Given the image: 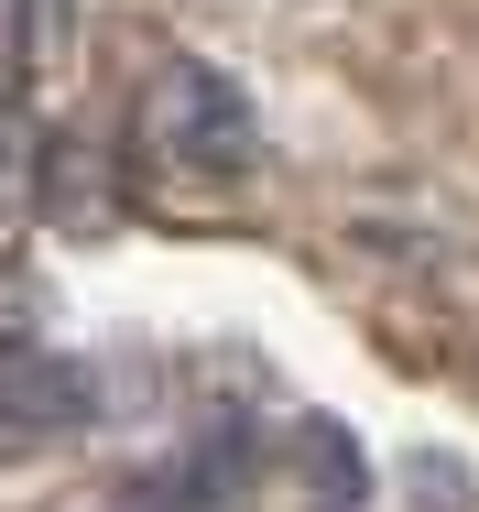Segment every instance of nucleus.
Masks as SVG:
<instances>
[{
	"label": "nucleus",
	"instance_id": "nucleus-1",
	"mask_svg": "<svg viewBox=\"0 0 479 512\" xmlns=\"http://www.w3.org/2000/svg\"><path fill=\"white\" fill-rule=\"evenodd\" d=\"M153 131H164V153H186L207 175H251L262 164V109L240 99V77L229 66H164V88H153Z\"/></svg>",
	"mask_w": 479,
	"mask_h": 512
},
{
	"label": "nucleus",
	"instance_id": "nucleus-2",
	"mask_svg": "<svg viewBox=\"0 0 479 512\" xmlns=\"http://www.w3.org/2000/svg\"><path fill=\"white\" fill-rule=\"evenodd\" d=\"M98 414V371L66 349H11L0 360V436H66Z\"/></svg>",
	"mask_w": 479,
	"mask_h": 512
},
{
	"label": "nucleus",
	"instance_id": "nucleus-3",
	"mask_svg": "<svg viewBox=\"0 0 479 512\" xmlns=\"http://www.w3.org/2000/svg\"><path fill=\"white\" fill-rule=\"evenodd\" d=\"M294 469H305V491H316V502H338V512L371 502V458H360V436H349V425H327V414H305V425H294Z\"/></svg>",
	"mask_w": 479,
	"mask_h": 512
},
{
	"label": "nucleus",
	"instance_id": "nucleus-4",
	"mask_svg": "<svg viewBox=\"0 0 479 512\" xmlns=\"http://www.w3.org/2000/svg\"><path fill=\"white\" fill-rule=\"evenodd\" d=\"M403 491H414V512H469V502H479L469 469H458V458H436V447H414V458H403Z\"/></svg>",
	"mask_w": 479,
	"mask_h": 512
}]
</instances>
